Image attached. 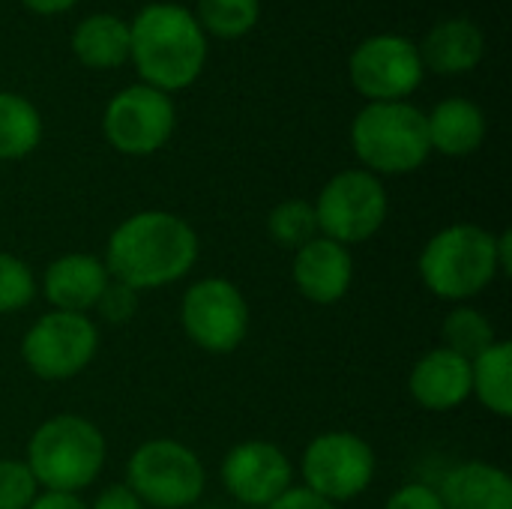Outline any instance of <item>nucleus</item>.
Segmentation results:
<instances>
[{
  "label": "nucleus",
  "mask_w": 512,
  "mask_h": 509,
  "mask_svg": "<svg viewBox=\"0 0 512 509\" xmlns=\"http://www.w3.org/2000/svg\"><path fill=\"white\" fill-rule=\"evenodd\" d=\"M198 261L195 228L168 210H141L123 219L105 249V267L111 279L132 291L165 288L183 279Z\"/></svg>",
  "instance_id": "nucleus-1"
},
{
  "label": "nucleus",
  "mask_w": 512,
  "mask_h": 509,
  "mask_svg": "<svg viewBox=\"0 0 512 509\" xmlns=\"http://www.w3.org/2000/svg\"><path fill=\"white\" fill-rule=\"evenodd\" d=\"M129 57L147 87L171 96L201 75L207 33L186 6L147 3L129 24Z\"/></svg>",
  "instance_id": "nucleus-2"
},
{
  "label": "nucleus",
  "mask_w": 512,
  "mask_h": 509,
  "mask_svg": "<svg viewBox=\"0 0 512 509\" xmlns=\"http://www.w3.org/2000/svg\"><path fill=\"white\" fill-rule=\"evenodd\" d=\"M108 447L105 435L84 417L57 414L27 441V468L45 492L78 495L102 474Z\"/></svg>",
  "instance_id": "nucleus-3"
},
{
  "label": "nucleus",
  "mask_w": 512,
  "mask_h": 509,
  "mask_svg": "<svg viewBox=\"0 0 512 509\" xmlns=\"http://www.w3.org/2000/svg\"><path fill=\"white\" fill-rule=\"evenodd\" d=\"M417 267L435 297L465 303L501 276L498 234L474 222L450 225L423 246Z\"/></svg>",
  "instance_id": "nucleus-4"
},
{
  "label": "nucleus",
  "mask_w": 512,
  "mask_h": 509,
  "mask_svg": "<svg viewBox=\"0 0 512 509\" xmlns=\"http://www.w3.org/2000/svg\"><path fill=\"white\" fill-rule=\"evenodd\" d=\"M351 144L375 177L411 174L432 153L426 114L411 102H369L351 123Z\"/></svg>",
  "instance_id": "nucleus-5"
},
{
  "label": "nucleus",
  "mask_w": 512,
  "mask_h": 509,
  "mask_svg": "<svg viewBox=\"0 0 512 509\" xmlns=\"http://www.w3.org/2000/svg\"><path fill=\"white\" fill-rule=\"evenodd\" d=\"M126 486L144 507L186 509L201 498L207 474L201 459L186 444L153 438L132 453L126 465Z\"/></svg>",
  "instance_id": "nucleus-6"
},
{
  "label": "nucleus",
  "mask_w": 512,
  "mask_h": 509,
  "mask_svg": "<svg viewBox=\"0 0 512 509\" xmlns=\"http://www.w3.org/2000/svg\"><path fill=\"white\" fill-rule=\"evenodd\" d=\"M312 207L321 237L354 246L381 231L390 201L384 183L372 171L351 168L330 177Z\"/></svg>",
  "instance_id": "nucleus-7"
},
{
  "label": "nucleus",
  "mask_w": 512,
  "mask_h": 509,
  "mask_svg": "<svg viewBox=\"0 0 512 509\" xmlns=\"http://www.w3.org/2000/svg\"><path fill=\"white\" fill-rule=\"evenodd\" d=\"M99 351V330L87 315L48 312L21 339L24 366L42 381H66L90 366Z\"/></svg>",
  "instance_id": "nucleus-8"
},
{
  "label": "nucleus",
  "mask_w": 512,
  "mask_h": 509,
  "mask_svg": "<svg viewBox=\"0 0 512 509\" xmlns=\"http://www.w3.org/2000/svg\"><path fill=\"white\" fill-rule=\"evenodd\" d=\"M300 474L318 498L330 504L354 501L375 477V453L354 432H324L303 450Z\"/></svg>",
  "instance_id": "nucleus-9"
},
{
  "label": "nucleus",
  "mask_w": 512,
  "mask_h": 509,
  "mask_svg": "<svg viewBox=\"0 0 512 509\" xmlns=\"http://www.w3.org/2000/svg\"><path fill=\"white\" fill-rule=\"evenodd\" d=\"M351 84L369 102H405L426 69L417 51V42L399 33H378L363 39L348 60Z\"/></svg>",
  "instance_id": "nucleus-10"
},
{
  "label": "nucleus",
  "mask_w": 512,
  "mask_h": 509,
  "mask_svg": "<svg viewBox=\"0 0 512 509\" xmlns=\"http://www.w3.org/2000/svg\"><path fill=\"white\" fill-rule=\"evenodd\" d=\"M180 321L198 348L210 354H231L249 333V303L234 282L216 276L201 279L183 294Z\"/></svg>",
  "instance_id": "nucleus-11"
},
{
  "label": "nucleus",
  "mask_w": 512,
  "mask_h": 509,
  "mask_svg": "<svg viewBox=\"0 0 512 509\" xmlns=\"http://www.w3.org/2000/svg\"><path fill=\"white\" fill-rule=\"evenodd\" d=\"M174 123L177 114L171 96L147 84L120 90L111 96L102 114V132L108 144L126 156H150L165 147L174 135Z\"/></svg>",
  "instance_id": "nucleus-12"
},
{
  "label": "nucleus",
  "mask_w": 512,
  "mask_h": 509,
  "mask_svg": "<svg viewBox=\"0 0 512 509\" xmlns=\"http://www.w3.org/2000/svg\"><path fill=\"white\" fill-rule=\"evenodd\" d=\"M222 483L228 495L246 507H270L294 483L291 459L270 441H243L222 459Z\"/></svg>",
  "instance_id": "nucleus-13"
},
{
  "label": "nucleus",
  "mask_w": 512,
  "mask_h": 509,
  "mask_svg": "<svg viewBox=\"0 0 512 509\" xmlns=\"http://www.w3.org/2000/svg\"><path fill=\"white\" fill-rule=\"evenodd\" d=\"M291 276L306 300L318 306H330L348 294L354 279V258L348 246L318 234L315 240H309L294 252Z\"/></svg>",
  "instance_id": "nucleus-14"
},
{
  "label": "nucleus",
  "mask_w": 512,
  "mask_h": 509,
  "mask_svg": "<svg viewBox=\"0 0 512 509\" xmlns=\"http://www.w3.org/2000/svg\"><path fill=\"white\" fill-rule=\"evenodd\" d=\"M108 282L111 273L102 258L87 252H72L48 264L42 276V291L57 312L87 315L90 309H96Z\"/></svg>",
  "instance_id": "nucleus-15"
},
{
  "label": "nucleus",
  "mask_w": 512,
  "mask_h": 509,
  "mask_svg": "<svg viewBox=\"0 0 512 509\" xmlns=\"http://www.w3.org/2000/svg\"><path fill=\"white\" fill-rule=\"evenodd\" d=\"M408 390L426 411H453L471 399V360L441 345L417 360Z\"/></svg>",
  "instance_id": "nucleus-16"
},
{
  "label": "nucleus",
  "mask_w": 512,
  "mask_h": 509,
  "mask_svg": "<svg viewBox=\"0 0 512 509\" xmlns=\"http://www.w3.org/2000/svg\"><path fill=\"white\" fill-rule=\"evenodd\" d=\"M417 51L423 69L441 75H459L477 69V63L486 54V36L471 18H444L426 33Z\"/></svg>",
  "instance_id": "nucleus-17"
},
{
  "label": "nucleus",
  "mask_w": 512,
  "mask_h": 509,
  "mask_svg": "<svg viewBox=\"0 0 512 509\" xmlns=\"http://www.w3.org/2000/svg\"><path fill=\"white\" fill-rule=\"evenodd\" d=\"M438 495L444 509H512V480L489 462H465L444 477Z\"/></svg>",
  "instance_id": "nucleus-18"
},
{
  "label": "nucleus",
  "mask_w": 512,
  "mask_h": 509,
  "mask_svg": "<svg viewBox=\"0 0 512 509\" xmlns=\"http://www.w3.org/2000/svg\"><path fill=\"white\" fill-rule=\"evenodd\" d=\"M429 147L444 156H468L486 138V114L465 96H450L426 114Z\"/></svg>",
  "instance_id": "nucleus-19"
},
{
  "label": "nucleus",
  "mask_w": 512,
  "mask_h": 509,
  "mask_svg": "<svg viewBox=\"0 0 512 509\" xmlns=\"http://www.w3.org/2000/svg\"><path fill=\"white\" fill-rule=\"evenodd\" d=\"M72 54L87 69H117L129 60V21L111 12H93L72 30Z\"/></svg>",
  "instance_id": "nucleus-20"
},
{
  "label": "nucleus",
  "mask_w": 512,
  "mask_h": 509,
  "mask_svg": "<svg viewBox=\"0 0 512 509\" xmlns=\"http://www.w3.org/2000/svg\"><path fill=\"white\" fill-rule=\"evenodd\" d=\"M471 396H477L495 417L512 414V345L495 342L471 360Z\"/></svg>",
  "instance_id": "nucleus-21"
},
{
  "label": "nucleus",
  "mask_w": 512,
  "mask_h": 509,
  "mask_svg": "<svg viewBox=\"0 0 512 509\" xmlns=\"http://www.w3.org/2000/svg\"><path fill=\"white\" fill-rule=\"evenodd\" d=\"M42 141L36 105L18 93L0 90V159H24Z\"/></svg>",
  "instance_id": "nucleus-22"
},
{
  "label": "nucleus",
  "mask_w": 512,
  "mask_h": 509,
  "mask_svg": "<svg viewBox=\"0 0 512 509\" xmlns=\"http://www.w3.org/2000/svg\"><path fill=\"white\" fill-rule=\"evenodd\" d=\"M444 348H450L453 354L465 357V360H477L486 348H492L495 339V327L489 324V318L471 306H459L447 315L444 327Z\"/></svg>",
  "instance_id": "nucleus-23"
},
{
  "label": "nucleus",
  "mask_w": 512,
  "mask_h": 509,
  "mask_svg": "<svg viewBox=\"0 0 512 509\" xmlns=\"http://www.w3.org/2000/svg\"><path fill=\"white\" fill-rule=\"evenodd\" d=\"M261 15V0H198V24L219 39L246 36Z\"/></svg>",
  "instance_id": "nucleus-24"
},
{
  "label": "nucleus",
  "mask_w": 512,
  "mask_h": 509,
  "mask_svg": "<svg viewBox=\"0 0 512 509\" xmlns=\"http://www.w3.org/2000/svg\"><path fill=\"white\" fill-rule=\"evenodd\" d=\"M267 231L279 246L294 249V252L321 234L318 219H315V207L303 198H291V201L276 204L267 216Z\"/></svg>",
  "instance_id": "nucleus-25"
},
{
  "label": "nucleus",
  "mask_w": 512,
  "mask_h": 509,
  "mask_svg": "<svg viewBox=\"0 0 512 509\" xmlns=\"http://www.w3.org/2000/svg\"><path fill=\"white\" fill-rule=\"evenodd\" d=\"M33 294H36L33 270L21 258L0 252V315L21 312L24 306H30Z\"/></svg>",
  "instance_id": "nucleus-26"
},
{
  "label": "nucleus",
  "mask_w": 512,
  "mask_h": 509,
  "mask_svg": "<svg viewBox=\"0 0 512 509\" xmlns=\"http://www.w3.org/2000/svg\"><path fill=\"white\" fill-rule=\"evenodd\" d=\"M39 495V483L21 459H0V509H27Z\"/></svg>",
  "instance_id": "nucleus-27"
},
{
  "label": "nucleus",
  "mask_w": 512,
  "mask_h": 509,
  "mask_svg": "<svg viewBox=\"0 0 512 509\" xmlns=\"http://www.w3.org/2000/svg\"><path fill=\"white\" fill-rule=\"evenodd\" d=\"M135 309H138V291H132L129 285H123V282H117V279H111V282L105 285V291H102V297H99V303H96V312H99L105 321H111V324L129 321V318L135 315Z\"/></svg>",
  "instance_id": "nucleus-28"
},
{
  "label": "nucleus",
  "mask_w": 512,
  "mask_h": 509,
  "mask_svg": "<svg viewBox=\"0 0 512 509\" xmlns=\"http://www.w3.org/2000/svg\"><path fill=\"white\" fill-rule=\"evenodd\" d=\"M384 509H444V501H441L438 489H432L426 483H408L390 495Z\"/></svg>",
  "instance_id": "nucleus-29"
},
{
  "label": "nucleus",
  "mask_w": 512,
  "mask_h": 509,
  "mask_svg": "<svg viewBox=\"0 0 512 509\" xmlns=\"http://www.w3.org/2000/svg\"><path fill=\"white\" fill-rule=\"evenodd\" d=\"M264 509H339L336 504L318 498L315 492H309L306 486H291L282 498H276L270 507Z\"/></svg>",
  "instance_id": "nucleus-30"
},
{
  "label": "nucleus",
  "mask_w": 512,
  "mask_h": 509,
  "mask_svg": "<svg viewBox=\"0 0 512 509\" xmlns=\"http://www.w3.org/2000/svg\"><path fill=\"white\" fill-rule=\"evenodd\" d=\"M90 509H147L138 495L126 486V483H117V486H108L105 492H99V498L90 504Z\"/></svg>",
  "instance_id": "nucleus-31"
},
{
  "label": "nucleus",
  "mask_w": 512,
  "mask_h": 509,
  "mask_svg": "<svg viewBox=\"0 0 512 509\" xmlns=\"http://www.w3.org/2000/svg\"><path fill=\"white\" fill-rule=\"evenodd\" d=\"M27 509H90L78 495H66V492H42L36 495V501Z\"/></svg>",
  "instance_id": "nucleus-32"
},
{
  "label": "nucleus",
  "mask_w": 512,
  "mask_h": 509,
  "mask_svg": "<svg viewBox=\"0 0 512 509\" xmlns=\"http://www.w3.org/2000/svg\"><path fill=\"white\" fill-rule=\"evenodd\" d=\"M21 3L36 15H60V12L72 9L78 0H21Z\"/></svg>",
  "instance_id": "nucleus-33"
},
{
  "label": "nucleus",
  "mask_w": 512,
  "mask_h": 509,
  "mask_svg": "<svg viewBox=\"0 0 512 509\" xmlns=\"http://www.w3.org/2000/svg\"><path fill=\"white\" fill-rule=\"evenodd\" d=\"M498 264H501V273L507 276L512 267V234L510 231L498 234Z\"/></svg>",
  "instance_id": "nucleus-34"
}]
</instances>
